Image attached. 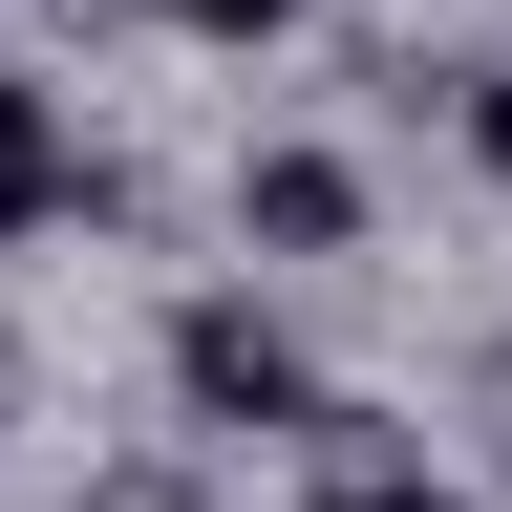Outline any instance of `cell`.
I'll use <instances>...</instances> for the list:
<instances>
[{"label": "cell", "instance_id": "obj_4", "mask_svg": "<svg viewBox=\"0 0 512 512\" xmlns=\"http://www.w3.org/2000/svg\"><path fill=\"white\" fill-rule=\"evenodd\" d=\"M171 22H192V43H278L299 0H171Z\"/></svg>", "mask_w": 512, "mask_h": 512}, {"label": "cell", "instance_id": "obj_6", "mask_svg": "<svg viewBox=\"0 0 512 512\" xmlns=\"http://www.w3.org/2000/svg\"><path fill=\"white\" fill-rule=\"evenodd\" d=\"M107 512H192V491H171V470H128V491H107Z\"/></svg>", "mask_w": 512, "mask_h": 512}, {"label": "cell", "instance_id": "obj_1", "mask_svg": "<svg viewBox=\"0 0 512 512\" xmlns=\"http://www.w3.org/2000/svg\"><path fill=\"white\" fill-rule=\"evenodd\" d=\"M171 406L214 427V448H299V427H320V363L278 342L256 278H214V299H171Z\"/></svg>", "mask_w": 512, "mask_h": 512}, {"label": "cell", "instance_id": "obj_7", "mask_svg": "<svg viewBox=\"0 0 512 512\" xmlns=\"http://www.w3.org/2000/svg\"><path fill=\"white\" fill-rule=\"evenodd\" d=\"M470 150H491V171H512V86H491V107H470Z\"/></svg>", "mask_w": 512, "mask_h": 512}, {"label": "cell", "instance_id": "obj_2", "mask_svg": "<svg viewBox=\"0 0 512 512\" xmlns=\"http://www.w3.org/2000/svg\"><path fill=\"white\" fill-rule=\"evenodd\" d=\"M342 235H363V171L342 150H256L235 171V256H342Z\"/></svg>", "mask_w": 512, "mask_h": 512}, {"label": "cell", "instance_id": "obj_3", "mask_svg": "<svg viewBox=\"0 0 512 512\" xmlns=\"http://www.w3.org/2000/svg\"><path fill=\"white\" fill-rule=\"evenodd\" d=\"M64 192H86V150H64V107H43V86H0V235H43Z\"/></svg>", "mask_w": 512, "mask_h": 512}, {"label": "cell", "instance_id": "obj_5", "mask_svg": "<svg viewBox=\"0 0 512 512\" xmlns=\"http://www.w3.org/2000/svg\"><path fill=\"white\" fill-rule=\"evenodd\" d=\"M363 512H470V491H406V470H384V491H363Z\"/></svg>", "mask_w": 512, "mask_h": 512}, {"label": "cell", "instance_id": "obj_8", "mask_svg": "<svg viewBox=\"0 0 512 512\" xmlns=\"http://www.w3.org/2000/svg\"><path fill=\"white\" fill-rule=\"evenodd\" d=\"M0 406H22V342H0Z\"/></svg>", "mask_w": 512, "mask_h": 512}]
</instances>
